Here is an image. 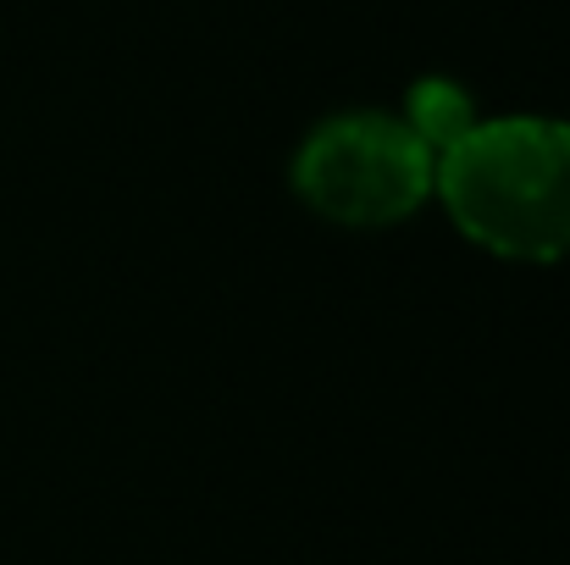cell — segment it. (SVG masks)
<instances>
[{
  "mask_svg": "<svg viewBox=\"0 0 570 565\" xmlns=\"http://www.w3.org/2000/svg\"><path fill=\"white\" fill-rule=\"evenodd\" d=\"M438 156L476 123V106H471V95L460 89V84H449V78H421L415 89H410V106L399 111Z\"/></svg>",
  "mask_w": 570,
  "mask_h": 565,
  "instance_id": "obj_3",
  "label": "cell"
},
{
  "mask_svg": "<svg viewBox=\"0 0 570 565\" xmlns=\"http://www.w3.org/2000/svg\"><path fill=\"white\" fill-rule=\"evenodd\" d=\"M438 150L393 111H344L305 134L294 156L299 199L344 227H387L426 205Z\"/></svg>",
  "mask_w": 570,
  "mask_h": 565,
  "instance_id": "obj_2",
  "label": "cell"
},
{
  "mask_svg": "<svg viewBox=\"0 0 570 565\" xmlns=\"http://www.w3.org/2000/svg\"><path fill=\"white\" fill-rule=\"evenodd\" d=\"M454 227L504 261L570 255V123L560 117H476L443 156L438 184Z\"/></svg>",
  "mask_w": 570,
  "mask_h": 565,
  "instance_id": "obj_1",
  "label": "cell"
}]
</instances>
